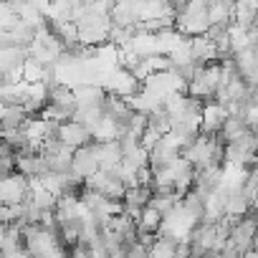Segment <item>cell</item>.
<instances>
[{
    "label": "cell",
    "mask_w": 258,
    "mask_h": 258,
    "mask_svg": "<svg viewBox=\"0 0 258 258\" xmlns=\"http://www.w3.org/2000/svg\"><path fill=\"white\" fill-rule=\"evenodd\" d=\"M28 195V177L18 170L0 175V205H16L23 203Z\"/></svg>",
    "instance_id": "1"
},
{
    "label": "cell",
    "mask_w": 258,
    "mask_h": 258,
    "mask_svg": "<svg viewBox=\"0 0 258 258\" xmlns=\"http://www.w3.org/2000/svg\"><path fill=\"white\" fill-rule=\"evenodd\" d=\"M225 116H228V109L220 101H215V99L203 101V106H200V132L203 135H218Z\"/></svg>",
    "instance_id": "2"
},
{
    "label": "cell",
    "mask_w": 258,
    "mask_h": 258,
    "mask_svg": "<svg viewBox=\"0 0 258 258\" xmlns=\"http://www.w3.org/2000/svg\"><path fill=\"white\" fill-rule=\"evenodd\" d=\"M56 140H58L61 145L71 147V150H76V147H81V145L91 142L89 129H86L84 124H79L76 119H66V121L56 124Z\"/></svg>",
    "instance_id": "3"
}]
</instances>
